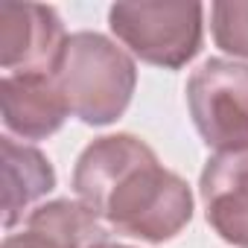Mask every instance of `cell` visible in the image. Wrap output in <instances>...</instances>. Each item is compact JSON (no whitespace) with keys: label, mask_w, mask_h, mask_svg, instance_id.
Listing matches in <instances>:
<instances>
[{"label":"cell","mask_w":248,"mask_h":248,"mask_svg":"<svg viewBox=\"0 0 248 248\" xmlns=\"http://www.w3.org/2000/svg\"><path fill=\"white\" fill-rule=\"evenodd\" d=\"M187 108L199 138L219 149L248 143V64L207 59L187 79Z\"/></svg>","instance_id":"4"},{"label":"cell","mask_w":248,"mask_h":248,"mask_svg":"<svg viewBox=\"0 0 248 248\" xmlns=\"http://www.w3.org/2000/svg\"><path fill=\"white\" fill-rule=\"evenodd\" d=\"M210 32L222 53L248 59V3L219 0L210 6Z\"/></svg>","instance_id":"10"},{"label":"cell","mask_w":248,"mask_h":248,"mask_svg":"<svg viewBox=\"0 0 248 248\" xmlns=\"http://www.w3.org/2000/svg\"><path fill=\"white\" fill-rule=\"evenodd\" d=\"M199 193L210 228L233 248H248V143L210 155Z\"/></svg>","instance_id":"6"},{"label":"cell","mask_w":248,"mask_h":248,"mask_svg":"<svg viewBox=\"0 0 248 248\" xmlns=\"http://www.w3.org/2000/svg\"><path fill=\"white\" fill-rule=\"evenodd\" d=\"M53 79L73 117L88 126H111L132 102L138 64L99 32H73L64 41Z\"/></svg>","instance_id":"2"},{"label":"cell","mask_w":248,"mask_h":248,"mask_svg":"<svg viewBox=\"0 0 248 248\" xmlns=\"http://www.w3.org/2000/svg\"><path fill=\"white\" fill-rule=\"evenodd\" d=\"M105 248H132V245H111V242H108Z\"/></svg>","instance_id":"12"},{"label":"cell","mask_w":248,"mask_h":248,"mask_svg":"<svg viewBox=\"0 0 248 248\" xmlns=\"http://www.w3.org/2000/svg\"><path fill=\"white\" fill-rule=\"evenodd\" d=\"M202 3H114L108 27L123 47L146 64L178 70L202 50Z\"/></svg>","instance_id":"3"},{"label":"cell","mask_w":248,"mask_h":248,"mask_svg":"<svg viewBox=\"0 0 248 248\" xmlns=\"http://www.w3.org/2000/svg\"><path fill=\"white\" fill-rule=\"evenodd\" d=\"M64 41V24L53 6L0 3V67L6 76L53 73Z\"/></svg>","instance_id":"5"},{"label":"cell","mask_w":248,"mask_h":248,"mask_svg":"<svg viewBox=\"0 0 248 248\" xmlns=\"http://www.w3.org/2000/svg\"><path fill=\"white\" fill-rule=\"evenodd\" d=\"M27 228L47 236L59 248H105L108 245V225L85 202L56 199V202L38 204L35 210H30Z\"/></svg>","instance_id":"9"},{"label":"cell","mask_w":248,"mask_h":248,"mask_svg":"<svg viewBox=\"0 0 248 248\" xmlns=\"http://www.w3.org/2000/svg\"><path fill=\"white\" fill-rule=\"evenodd\" d=\"M73 193L102 222L152 245L170 242L193 219L190 184L164 170L155 149L135 135H105L82 149Z\"/></svg>","instance_id":"1"},{"label":"cell","mask_w":248,"mask_h":248,"mask_svg":"<svg viewBox=\"0 0 248 248\" xmlns=\"http://www.w3.org/2000/svg\"><path fill=\"white\" fill-rule=\"evenodd\" d=\"M0 170H3V225L15 228L24 213L56 190V170L47 155L15 138H0Z\"/></svg>","instance_id":"8"},{"label":"cell","mask_w":248,"mask_h":248,"mask_svg":"<svg viewBox=\"0 0 248 248\" xmlns=\"http://www.w3.org/2000/svg\"><path fill=\"white\" fill-rule=\"evenodd\" d=\"M3 126L24 140H47L56 135L70 108L53 73H9L0 79Z\"/></svg>","instance_id":"7"},{"label":"cell","mask_w":248,"mask_h":248,"mask_svg":"<svg viewBox=\"0 0 248 248\" xmlns=\"http://www.w3.org/2000/svg\"><path fill=\"white\" fill-rule=\"evenodd\" d=\"M3 248H59V245H53L47 236H41V233L24 228L21 233H9V236L3 239Z\"/></svg>","instance_id":"11"}]
</instances>
